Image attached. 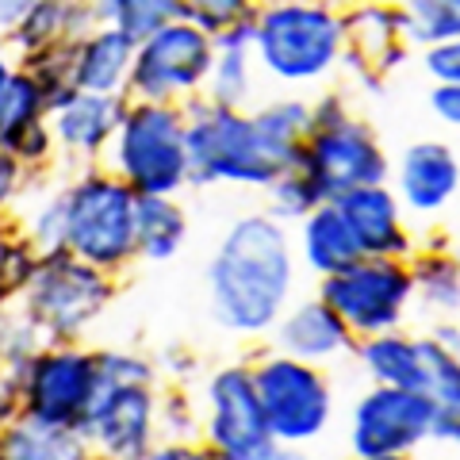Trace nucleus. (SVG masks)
Masks as SVG:
<instances>
[{
    "instance_id": "nucleus-19",
    "label": "nucleus",
    "mask_w": 460,
    "mask_h": 460,
    "mask_svg": "<svg viewBox=\"0 0 460 460\" xmlns=\"http://www.w3.org/2000/svg\"><path fill=\"white\" fill-rule=\"evenodd\" d=\"M345 27V58L341 74H372L387 84L399 69L414 62V54L402 47L399 35V12L395 4H349L341 8Z\"/></svg>"
},
{
    "instance_id": "nucleus-21",
    "label": "nucleus",
    "mask_w": 460,
    "mask_h": 460,
    "mask_svg": "<svg viewBox=\"0 0 460 460\" xmlns=\"http://www.w3.org/2000/svg\"><path fill=\"white\" fill-rule=\"evenodd\" d=\"M96 8L89 0H27L16 27L4 35L12 62H27L62 42H81L96 31Z\"/></svg>"
},
{
    "instance_id": "nucleus-17",
    "label": "nucleus",
    "mask_w": 460,
    "mask_h": 460,
    "mask_svg": "<svg viewBox=\"0 0 460 460\" xmlns=\"http://www.w3.org/2000/svg\"><path fill=\"white\" fill-rule=\"evenodd\" d=\"M338 215L349 226L361 257H380V261H402L407 265L419 253V230L402 215L399 199L387 184H372V189H357L334 199Z\"/></svg>"
},
{
    "instance_id": "nucleus-50",
    "label": "nucleus",
    "mask_w": 460,
    "mask_h": 460,
    "mask_svg": "<svg viewBox=\"0 0 460 460\" xmlns=\"http://www.w3.org/2000/svg\"><path fill=\"white\" fill-rule=\"evenodd\" d=\"M419 460H456V453H429V456H426V453H422V456H419Z\"/></svg>"
},
{
    "instance_id": "nucleus-6",
    "label": "nucleus",
    "mask_w": 460,
    "mask_h": 460,
    "mask_svg": "<svg viewBox=\"0 0 460 460\" xmlns=\"http://www.w3.org/2000/svg\"><path fill=\"white\" fill-rule=\"evenodd\" d=\"M115 292H119L115 277H104L69 253H54L39 257L31 280L16 299V311L23 323H31L42 345H77L108 314Z\"/></svg>"
},
{
    "instance_id": "nucleus-31",
    "label": "nucleus",
    "mask_w": 460,
    "mask_h": 460,
    "mask_svg": "<svg viewBox=\"0 0 460 460\" xmlns=\"http://www.w3.org/2000/svg\"><path fill=\"white\" fill-rule=\"evenodd\" d=\"M20 69L42 93L47 111H58L66 100L77 96V89H74V42H62V47H50L35 58H27V62H20Z\"/></svg>"
},
{
    "instance_id": "nucleus-23",
    "label": "nucleus",
    "mask_w": 460,
    "mask_h": 460,
    "mask_svg": "<svg viewBox=\"0 0 460 460\" xmlns=\"http://www.w3.org/2000/svg\"><path fill=\"white\" fill-rule=\"evenodd\" d=\"M211 47L215 54H211L204 100L219 108L250 111L257 93H261V74H257V62H253V23L234 27L223 39H215Z\"/></svg>"
},
{
    "instance_id": "nucleus-11",
    "label": "nucleus",
    "mask_w": 460,
    "mask_h": 460,
    "mask_svg": "<svg viewBox=\"0 0 460 460\" xmlns=\"http://www.w3.org/2000/svg\"><path fill=\"white\" fill-rule=\"evenodd\" d=\"M196 402H199V445L215 460H269L277 453L246 361H226L211 368Z\"/></svg>"
},
{
    "instance_id": "nucleus-30",
    "label": "nucleus",
    "mask_w": 460,
    "mask_h": 460,
    "mask_svg": "<svg viewBox=\"0 0 460 460\" xmlns=\"http://www.w3.org/2000/svg\"><path fill=\"white\" fill-rule=\"evenodd\" d=\"M399 35L411 54L441 47V42H460V4L456 0H407L395 4Z\"/></svg>"
},
{
    "instance_id": "nucleus-28",
    "label": "nucleus",
    "mask_w": 460,
    "mask_h": 460,
    "mask_svg": "<svg viewBox=\"0 0 460 460\" xmlns=\"http://www.w3.org/2000/svg\"><path fill=\"white\" fill-rule=\"evenodd\" d=\"M0 453L4 460H93L81 429L42 426L31 419H20L0 434Z\"/></svg>"
},
{
    "instance_id": "nucleus-39",
    "label": "nucleus",
    "mask_w": 460,
    "mask_h": 460,
    "mask_svg": "<svg viewBox=\"0 0 460 460\" xmlns=\"http://www.w3.org/2000/svg\"><path fill=\"white\" fill-rule=\"evenodd\" d=\"M27 184H31V172H23L4 150H0V219H12V215H16Z\"/></svg>"
},
{
    "instance_id": "nucleus-27",
    "label": "nucleus",
    "mask_w": 460,
    "mask_h": 460,
    "mask_svg": "<svg viewBox=\"0 0 460 460\" xmlns=\"http://www.w3.org/2000/svg\"><path fill=\"white\" fill-rule=\"evenodd\" d=\"M414 311L429 323L456 319L460 307V265L453 250H419L407 261Z\"/></svg>"
},
{
    "instance_id": "nucleus-34",
    "label": "nucleus",
    "mask_w": 460,
    "mask_h": 460,
    "mask_svg": "<svg viewBox=\"0 0 460 460\" xmlns=\"http://www.w3.org/2000/svg\"><path fill=\"white\" fill-rule=\"evenodd\" d=\"M323 199H319V192H314V184L299 169H288L265 189V208L261 211L269 215V219H277V223H284L288 230H292L299 219H307Z\"/></svg>"
},
{
    "instance_id": "nucleus-40",
    "label": "nucleus",
    "mask_w": 460,
    "mask_h": 460,
    "mask_svg": "<svg viewBox=\"0 0 460 460\" xmlns=\"http://www.w3.org/2000/svg\"><path fill=\"white\" fill-rule=\"evenodd\" d=\"M426 104H429V115H434L449 135L460 127V84H429Z\"/></svg>"
},
{
    "instance_id": "nucleus-1",
    "label": "nucleus",
    "mask_w": 460,
    "mask_h": 460,
    "mask_svg": "<svg viewBox=\"0 0 460 460\" xmlns=\"http://www.w3.org/2000/svg\"><path fill=\"white\" fill-rule=\"evenodd\" d=\"M299 277L292 230L261 208L234 215L204 269L211 323L242 341L269 338L292 299H299Z\"/></svg>"
},
{
    "instance_id": "nucleus-51",
    "label": "nucleus",
    "mask_w": 460,
    "mask_h": 460,
    "mask_svg": "<svg viewBox=\"0 0 460 460\" xmlns=\"http://www.w3.org/2000/svg\"><path fill=\"white\" fill-rule=\"evenodd\" d=\"M349 460H411V456H349Z\"/></svg>"
},
{
    "instance_id": "nucleus-18",
    "label": "nucleus",
    "mask_w": 460,
    "mask_h": 460,
    "mask_svg": "<svg viewBox=\"0 0 460 460\" xmlns=\"http://www.w3.org/2000/svg\"><path fill=\"white\" fill-rule=\"evenodd\" d=\"M123 111H127V96H84V93L50 111L47 123L58 162L74 169L100 165L123 123Z\"/></svg>"
},
{
    "instance_id": "nucleus-20",
    "label": "nucleus",
    "mask_w": 460,
    "mask_h": 460,
    "mask_svg": "<svg viewBox=\"0 0 460 460\" xmlns=\"http://www.w3.org/2000/svg\"><path fill=\"white\" fill-rule=\"evenodd\" d=\"M269 338H272L269 349L311 368H330L345 361V357H353V345H357L349 330L338 323V314L314 292L292 299V307L280 314V323L272 326Z\"/></svg>"
},
{
    "instance_id": "nucleus-36",
    "label": "nucleus",
    "mask_w": 460,
    "mask_h": 460,
    "mask_svg": "<svg viewBox=\"0 0 460 460\" xmlns=\"http://www.w3.org/2000/svg\"><path fill=\"white\" fill-rule=\"evenodd\" d=\"M253 12L257 0H184V20L196 31H204L211 42L234 31V27L253 23Z\"/></svg>"
},
{
    "instance_id": "nucleus-45",
    "label": "nucleus",
    "mask_w": 460,
    "mask_h": 460,
    "mask_svg": "<svg viewBox=\"0 0 460 460\" xmlns=\"http://www.w3.org/2000/svg\"><path fill=\"white\" fill-rule=\"evenodd\" d=\"M23 4H27V0H0V39H4L12 27H16Z\"/></svg>"
},
{
    "instance_id": "nucleus-25",
    "label": "nucleus",
    "mask_w": 460,
    "mask_h": 460,
    "mask_svg": "<svg viewBox=\"0 0 460 460\" xmlns=\"http://www.w3.org/2000/svg\"><path fill=\"white\" fill-rule=\"evenodd\" d=\"M250 119H253V131L261 138L265 154L272 157V165L280 172L296 169L299 162V150H304V138H307V127H311V111H307V96L304 93H284V96H272L261 100V104L250 108Z\"/></svg>"
},
{
    "instance_id": "nucleus-14",
    "label": "nucleus",
    "mask_w": 460,
    "mask_h": 460,
    "mask_svg": "<svg viewBox=\"0 0 460 460\" xmlns=\"http://www.w3.org/2000/svg\"><path fill=\"white\" fill-rule=\"evenodd\" d=\"M434 402L399 387H365L345 414V445L349 456H411L429 449Z\"/></svg>"
},
{
    "instance_id": "nucleus-38",
    "label": "nucleus",
    "mask_w": 460,
    "mask_h": 460,
    "mask_svg": "<svg viewBox=\"0 0 460 460\" xmlns=\"http://www.w3.org/2000/svg\"><path fill=\"white\" fill-rule=\"evenodd\" d=\"M422 77H429V84H460V42H441V47H429L414 54Z\"/></svg>"
},
{
    "instance_id": "nucleus-12",
    "label": "nucleus",
    "mask_w": 460,
    "mask_h": 460,
    "mask_svg": "<svg viewBox=\"0 0 460 460\" xmlns=\"http://www.w3.org/2000/svg\"><path fill=\"white\" fill-rule=\"evenodd\" d=\"M211 54H215L211 39L204 31H196L189 20L165 23L157 35L135 47L127 100L184 108L189 100L204 96Z\"/></svg>"
},
{
    "instance_id": "nucleus-9",
    "label": "nucleus",
    "mask_w": 460,
    "mask_h": 460,
    "mask_svg": "<svg viewBox=\"0 0 460 460\" xmlns=\"http://www.w3.org/2000/svg\"><path fill=\"white\" fill-rule=\"evenodd\" d=\"M314 296L338 314L353 341L407 330L414 314L411 269L402 261H380V257H361L338 277L319 280Z\"/></svg>"
},
{
    "instance_id": "nucleus-46",
    "label": "nucleus",
    "mask_w": 460,
    "mask_h": 460,
    "mask_svg": "<svg viewBox=\"0 0 460 460\" xmlns=\"http://www.w3.org/2000/svg\"><path fill=\"white\" fill-rule=\"evenodd\" d=\"M12 74H16V62H12V54H8V47H4V39H0V96H4Z\"/></svg>"
},
{
    "instance_id": "nucleus-52",
    "label": "nucleus",
    "mask_w": 460,
    "mask_h": 460,
    "mask_svg": "<svg viewBox=\"0 0 460 460\" xmlns=\"http://www.w3.org/2000/svg\"><path fill=\"white\" fill-rule=\"evenodd\" d=\"M0 460H4V453H0Z\"/></svg>"
},
{
    "instance_id": "nucleus-4",
    "label": "nucleus",
    "mask_w": 460,
    "mask_h": 460,
    "mask_svg": "<svg viewBox=\"0 0 460 460\" xmlns=\"http://www.w3.org/2000/svg\"><path fill=\"white\" fill-rule=\"evenodd\" d=\"M135 192L104 165L69 169L62 177L66 253L119 280L135 261Z\"/></svg>"
},
{
    "instance_id": "nucleus-7",
    "label": "nucleus",
    "mask_w": 460,
    "mask_h": 460,
    "mask_svg": "<svg viewBox=\"0 0 460 460\" xmlns=\"http://www.w3.org/2000/svg\"><path fill=\"white\" fill-rule=\"evenodd\" d=\"M246 365L277 449L304 453L330 434L338 419V395L326 368L299 365L277 349H257Z\"/></svg>"
},
{
    "instance_id": "nucleus-15",
    "label": "nucleus",
    "mask_w": 460,
    "mask_h": 460,
    "mask_svg": "<svg viewBox=\"0 0 460 460\" xmlns=\"http://www.w3.org/2000/svg\"><path fill=\"white\" fill-rule=\"evenodd\" d=\"M81 438L93 460H146L157 438V387H100Z\"/></svg>"
},
{
    "instance_id": "nucleus-33",
    "label": "nucleus",
    "mask_w": 460,
    "mask_h": 460,
    "mask_svg": "<svg viewBox=\"0 0 460 460\" xmlns=\"http://www.w3.org/2000/svg\"><path fill=\"white\" fill-rule=\"evenodd\" d=\"M93 357H96L100 387H135V384L162 387L157 361L142 349H127V345H93Z\"/></svg>"
},
{
    "instance_id": "nucleus-24",
    "label": "nucleus",
    "mask_w": 460,
    "mask_h": 460,
    "mask_svg": "<svg viewBox=\"0 0 460 460\" xmlns=\"http://www.w3.org/2000/svg\"><path fill=\"white\" fill-rule=\"evenodd\" d=\"M135 47L111 27H96L93 35L74 42V89L84 96H127Z\"/></svg>"
},
{
    "instance_id": "nucleus-44",
    "label": "nucleus",
    "mask_w": 460,
    "mask_h": 460,
    "mask_svg": "<svg viewBox=\"0 0 460 460\" xmlns=\"http://www.w3.org/2000/svg\"><path fill=\"white\" fill-rule=\"evenodd\" d=\"M422 334L429 338V341H438L441 349H449V353H460V326H456V319H449V323H429Z\"/></svg>"
},
{
    "instance_id": "nucleus-43",
    "label": "nucleus",
    "mask_w": 460,
    "mask_h": 460,
    "mask_svg": "<svg viewBox=\"0 0 460 460\" xmlns=\"http://www.w3.org/2000/svg\"><path fill=\"white\" fill-rule=\"evenodd\" d=\"M146 460H215L199 441H157Z\"/></svg>"
},
{
    "instance_id": "nucleus-26",
    "label": "nucleus",
    "mask_w": 460,
    "mask_h": 460,
    "mask_svg": "<svg viewBox=\"0 0 460 460\" xmlns=\"http://www.w3.org/2000/svg\"><path fill=\"white\" fill-rule=\"evenodd\" d=\"M189 242V211L181 199L138 196L135 199V261L165 265Z\"/></svg>"
},
{
    "instance_id": "nucleus-22",
    "label": "nucleus",
    "mask_w": 460,
    "mask_h": 460,
    "mask_svg": "<svg viewBox=\"0 0 460 460\" xmlns=\"http://www.w3.org/2000/svg\"><path fill=\"white\" fill-rule=\"evenodd\" d=\"M292 246H296L299 272H311L314 284L326 277H338L353 261H361V250H357L349 226H345L334 204H319L307 219H299L292 226Z\"/></svg>"
},
{
    "instance_id": "nucleus-37",
    "label": "nucleus",
    "mask_w": 460,
    "mask_h": 460,
    "mask_svg": "<svg viewBox=\"0 0 460 460\" xmlns=\"http://www.w3.org/2000/svg\"><path fill=\"white\" fill-rule=\"evenodd\" d=\"M35 265H39L35 250L27 246L20 234H12V238L4 242V250H0V292H4L8 299H20V292L27 288V280H31Z\"/></svg>"
},
{
    "instance_id": "nucleus-16",
    "label": "nucleus",
    "mask_w": 460,
    "mask_h": 460,
    "mask_svg": "<svg viewBox=\"0 0 460 460\" xmlns=\"http://www.w3.org/2000/svg\"><path fill=\"white\" fill-rule=\"evenodd\" d=\"M387 189L414 223H438L453 211L460 192V157L453 138H414L392 157Z\"/></svg>"
},
{
    "instance_id": "nucleus-47",
    "label": "nucleus",
    "mask_w": 460,
    "mask_h": 460,
    "mask_svg": "<svg viewBox=\"0 0 460 460\" xmlns=\"http://www.w3.org/2000/svg\"><path fill=\"white\" fill-rule=\"evenodd\" d=\"M12 311H16V299H8L4 292H0V323H4V319H8V314H12Z\"/></svg>"
},
{
    "instance_id": "nucleus-10",
    "label": "nucleus",
    "mask_w": 460,
    "mask_h": 460,
    "mask_svg": "<svg viewBox=\"0 0 460 460\" xmlns=\"http://www.w3.org/2000/svg\"><path fill=\"white\" fill-rule=\"evenodd\" d=\"M353 361L372 387H399L426 395L434 407L460 411V357L429 341L422 330H395L357 341Z\"/></svg>"
},
{
    "instance_id": "nucleus-5",
    "label": "nucleus",
    "mask_w": 460,
    "mask_h": 460,
    "mask_svg": "<svg viewBox=\"0 0 460 460\" xmlns=\"http://www.w3.org/2000/svg\"><path fill=\"white\" fill-rule=\"evenodd\" d=\"M184 111V154H189V189H253L265 192L280 169L272 165L250 111L219 108L196 96Z\"/></svg>"
},
{
    "instance_id": "nucleus-48",
    "label": "nucleus",
    "mask_w": 460,
    "mask_h": 460,
    "mask_svg": "<svg viewBox=\"0 0 460 460\" xmlns=\"http://www.w3.org/2000/svg\"><path fill=\"white\" fill-rule=\"evenodd\" d=\"M16 234V226H12V219H0V250H4V242Z\"/></svg>"
},
{
    "instance_id": "nucleus-41",
    "label": "nucleus",
    "mask_w": 460,
    "mask_h": 460,
    "mask_svg": "<svg viewBox=\"0 0 460 460\" xmlns=\"http://www.w3.org/2000/svg\"><path fill=\"white\" fill-rule=\"evenodd\" d=\"M20 419H23V411H20V372L0 365V434H4L8 426H16Z\"/></svg>"
},
{
    "instance_id": "nucleus-8",
    "label": "nucleus",
    "mask_w": 460,
    "mask_h": 460,
    "mask_svg": "<svg viewBox=\"0 0 460 460\" xmlns=\"http://www.w3.org/2000/svg\"><path fill=\"white\" fill-rule=\"evenodd\" d=\"M104 165L135 196L177 199L189 189V154H184V111L172 104L127 100L123 123L104 154Z\"/></svg>"
},
{
    "instance_id": "nucleus-2",
    "label": "nucleus",
    "mask_w": 460,
    "mask_h": 460,
    "mask_svg": "<svg viewBox=\"0 0 460 460\" xmlns=\"http://www.w3.org/2000/svg\"><path fill=\"white\" fill-rule=\"evenodd\" d=\"M345 58L341 8L330 0H269L253 12V62L280 89H334Z\"/></svg>"
},
{
    "instance_id": "nucleus-29",
    "label": "nucleus",
    "mask_w": 460,
    "mask_h": 460,
    "mask_svg": "<svg viewBox=\"0 0 460 460\" xmlns=\"http://www.w3.org/2000/svg\"><path fill=\"white\" fill-rule=\"evenodd\" d=\"M96 23L111 27L131 47L157 35L165 23L184 20V0H96Z\"/></svg>"
},
{
    "instance_id": "nucleus-3",
    "label": "nucleus",
    "mask_w": 460,
    "mask_h": 460,
    "mask_svg": "<svg viewBox=\"0 0 460 460\" xmlns=\"http://www.w3.org/2000/svg\"><path fill=\"white\" fill-rule=\"evenodd\" d=\"M311 127L299 150L296 169L314 184L323 204H334L338 196L387 184L392 154H387L380 131L353 108V96L345 89H323L307 100Z\"/></svg>"
},
{
    "instance_id": "nucleus-49",
    "label": "nucleus",
    "mask_w": 460,
    "mask_h": 460,
    "mask_svg": "<svg viewBox=\"0 0 460 460\" xmlns=\"http://www.w3.org/2000/svg\"><path fill=\"white\" fill-rule=\"evenodd\" d=\"M269 460H307V456H304V453H292V449H277Z\"/></svg>"
},
{
    "instance_id": "nucleus-42",
    "label": "nucleus",
    "mask_w": 460,
    "mask_h": 460,
    "mask_svg": "<svg viewBox=\"0 0 460 460\" xmlns=\"http://www.w3.org/2000/svg\"><path fill=\"white\" fill-rule=\"evenodd\" d=\"M169 372V380L177 384V387H189L192 384V376L199 372V365H196V357L192 353H184V349H165V361H157V372Z\"/></svg>"
},
{
    "instance_id": "nucleus-13",
    "label": "nucleus",
    "mask_w": 460,
    "mask_h": 460,
    "mask_svg": "<svg viewBox=\"0 0 460 460\" xmlns=\"http://www.w3.org/2000/svg\"><path fill=\"white\" fill-rule=\"evenodd\" d=\"M96 392H100V376L89 341L42 345L20 372V411L23 419L42 426L81 429Z\"/></svg>"
},
{
    "instance_id": "nucleus-32",
    "label": "nucleus",
    "mask_w": 460,
    "mask_h": 460,
    "mask_svg": "<svg viewBox=\"0 0 460 460\" xmlns=\"http://www.w3.org/2000/svg\"><path fill=\"white\" fill-rule=\"evenodd\" d=\"M47 119H50L47 100H42V93L31 84V77L16 66V74H12L4 96H0V146H8L16 135L31 131V127L47 123Z\"/></svg>"
},
{
    "instance_id": "nucleus-35",
    "label": "nucleus",
    "mask_w": 460,
    "mask_h": 460,
    "mask_svg": "<svg viewBox=\"0 0 460 460\" xmlns=\"http://www.w3.org/2000/svg\"><path fill=\"white\" fill-rule=\"evenodd\" d=\"M157 438L199 441V402L189 387H157Z\"/></svg>"
}]
</instances>
